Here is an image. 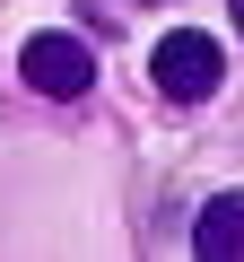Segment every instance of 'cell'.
I'll return each instance as SVG.
<instances>
[{"mask_svg": "<svg viewBox=\"0 0 244 262\" xmlns=\"http://www.w3.org/2000/svg\"><path fill=\"white\" fill-rule=\"evenodd\" d=\"M149 79H157V96H175V105H209V96H218V79H227V53H218V35L175 27V35H157Z\"/></svg>", "mask_w": 244, "mask_h": 262, "instance_id": "obj_1", "label": "cell"}, {"mask_svg": "<svg viewBox=\"0 0 244 262\" xmlns=\"http://www.w3.org/2000/svg\"><path fill=\"white\" fill-rule=\"evenodd\" d=\"M18 79H27L35 96H61V105H79V96L96 88V44H87V35H70V27H53V35H27V53H18Z\"/></svg>", "mask_w": 244, "mask_h": 262, "instance_id": "obj_2", "label": "cell"}, {"mask_svg": "<svg viewBox=\"0 0 244 262\" xmlns=\"http://www.w3.org/2000/svg\"><path fill=\"white\" fill-rule=\"evenodd\" d=\"M192 253H201V262H244V192H209V201H201Z\"/></svg>", "mask_w": 244, "mask_h": 262, "instance_id": "obj_3", "label": "cell"}, {"mask_svg": "<svg viewBox=\"0 0 244 262\" xmlns=\"http://www.w3.org/2000/svg\"><path fill=\"white\" fill-rule=\"evenodd\" d=\"M227 18H235V35H244V0H227Z\"/></svg>", "mask_w": 244, "mask_h": 262, "instance_id": "obj_4", "label": "cell"}]
</instances>
